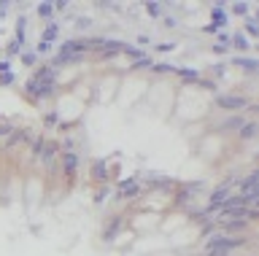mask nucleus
<instances>
[{"mask_svg": "<svg viewBox=\"0 0 259 256\" xmlns=\"http://www.w3.org/2000/svg\"><path fill=\"white\" fill-rule=\"evenodd\" d=\"M89 54L87 49V38H68L62 46H60V52H57V57L52 65L60 70V65H73V62H81Z\"/></svg>", "mask_w": 259, "mask_h": 256, "instance_id": "obj_1", "label": "nucleus"}, {"mask_svg": "<svg viewBox=\"0 0 259 256\" xmlns=\"http://www.w3.org/2000/svg\"><path fill=\"white\" fill-rule=\"evenodd\" d=\"M216 108L227 111V114H243L246 108H251V100L240 92H222L216 94Z\"/></svg>", "mask_w": 259, "mask_h": 256, "instance_id": "obj_2", "label": "nucleus"}, {"mask_svg": "<svg viewBox=\"0 0 259 256\" xmlns=\"http://www.w3.org/2000/svg\"><path fill=\"white\" fill-rule=\"evenodd\" d=\"M35 157H38V162H44V167H52L57 165V159H60V146L52 140H40L35 143Z\"/></svg>", "mask_w": 259, "mask_h": 256, "instance_id": "obj_3", "label": "nucleus"}, {"mask_svg": "<svg viewBox=\"0 0 259 256\" xmlns=\"http://www.w3.org/2000/svg\"><path fill=\"white\" fill-rule=\"evenodd\" d=\"M78 165H81V157L76 151H60V170L65 178H73L78 173Z\"/></svg>", "mask_w": 259, "mask_h": 256, "instance_id": "obj_4", "label": "nucleus"}, {"mask_svg": "<svg viewBox=\"0 0 259 256\" xmlns=\"http://www.w3.org/2000/svg\"><path fill=\"white\" fill-rule=\"evenodd\" d=\"M227 25H230V14L224 11V3H216L213 11H210V25L205 30L208 33H222Z\"/></svg>", "mask_w": 259, "mask_h": 256, "instance_id": "obj_5", "label": "nucleus"}, {"mask_svg": "<svg viewBox=\"0 0 259 256\" xmlns=\"http://www.w3.org/2000/svg\"><path fill=\"white\" fill-rule=\"evenodd\" d=\"M243 124H246V116H243V114H230L227 119H222V122H219V130L238 135V130H240Z\"/></svg>", "mask_w": 259, "mask_h": 256, "instance_id": "obj_6", "label": "nucleus"}, {"mask_svg": "<svg viewBox=\"0 0 259 256\" xmlns=\"http://www.w3.org/2000/svg\"><path fill=\"white\" fill-rule=\"evenodd\" d=\"M230 49H235L238 54H251V49H254V41H248L243 33H235V35H230Z\"/></svg>", "mask_w": 259, "mask_h": 256, "instance_id": "obj_7", "label": "nucleus"}, {"mask_svg": "<svg viewBox=\"0 0 259 256\" xmlns=\"http://www.w3.org/2000/svg\"><path fill=\"white\" fill-rule=\"evenodd\" d=\"M232 65H235V68H240V70H246V73H256L259 62H256L254 54H238V57L232 60Z\"/></svg>", "mask_w": 259, "mask_h": 256, "instance_id": "obj_8", "label": "nucleus"}, {"mask_svg": "<svg viewBox=\"0 0 259 256\" xmlns=\"http://www.w3.org/2000/svg\"><path fill=\"white\" fill-rule=\"evenodd\" d=\"M119 194H121V197H138V194H141V181H138V178L121 181V183H119Z\"/></svg>", "mask_w": 259, "mask_h": 256, "instance_id": "obj_9", "label": "nucleus"}, {"mask_svg": "<svg viewBox=\"0 0 259 256\" xmlns=\"http://www.w3.org/2000/svg\"><path fill=\"white\" fill-rule=\"evenodd\" d=\"M256 130H259V124L254 122V119H246V124L238 130V140H254L256 138Z\"/></svg>", "mask_w": 259, "mask_h": 256, "instance_id": "obj_10", "label": "nucleus"}, {"mask_svg": "<svg viewBox=\"0 0 259 256\" xmlns=\"http://www.w3.org/2000/svg\"><path fill=\"white\" fill-rule=\"evenodd\" d=\"M38 17L44 19L46 25H49V22H54L57 19V6L54 3H38Z\"/></svg>", "mask_w": 259, "mask_h": 256, "instance_id": "obj_11", "label": "nucleus"}, {"mask_svg": "<svg viewBox=\"0 0 259 256\" xmlns=\"http://www.w3.org/2000/svg\"><path fill=\"white\" fill-rule=\"evenodd\" d=\"M57 35H60V25L57 22H49V25H44V33H40V41L44 43H54Z\"/></svg>", "mask_w": 259, "mask_h": 256, "instance_id": "obj_12", "label": "nucleus"}, {"mask_svg": "<svg viewBox=\"0 0 259 256\" xmlns=\"http://www.w3.org/2000/svg\"><path fill=\"white\" fill-rule=\"evenodd\" d=\"M14 81V70L8 60H0V84H11Z\"/></svg>", "mask_w": 259, "mask_h": 256, "instance_id": "obj_13", "label": "nucleus"}, {"mask_svg": "<svg viewBox=\"0 0 259 256\" xmlns=\"http://www.w3.org/2000/svg\"><path fill=\"white\" fill-rule=\"evenodd\" d=\"M248 38V41H254V38L259 35V25H256V17L251 14V17H246V33H243Z\"/></svg>", "mask_w": 259, "mask_h": 256, "instance_id": "obj_14", "label": "nucleus"}, {"mask_svg": "<svg viewBox=\"0 0 259 256\" xmlns=\"http://www.w3.org/2000/svg\"><path fill=\"white\" fill-rule=\"evenodd\" d=\"M167 6L165 3H146V11L151 14V19H159L162 17V11H165Z\"/></svg>", "mask_w": 259, "mask_h": 256, "instance_id": "obj_15", "label": "nucleus"}, {"mask_svg": "<svg viewBox=\"0 0 259 256\" xmlns=\"http://www.w3.org/2000/svg\"><path fill=\"white\" fill-rule=\"evenodd\" d=\"M251 9H254V6H251V3H235L232 6V14H246V17H251Z\"/></svg>", "mask_w": 259, "mask_h": 256, "instance_id": "obj_16", "label": "nucleus"}, {"mask_svg": "<svg viewBox=\"0 0 259 256\" xmlns=\"http://www.w3.org/2000/svg\"><path fill=\"white\" fill-rule=\"evenodd\" d=\"M22 60H24V65H35V62H38V57H35V54H32V52L22 54Z\"/></svg>", "mask_w": 259, "mask_h": 256, "instance_id": "obj_17", "label": "nucleus"}]
</instances>
